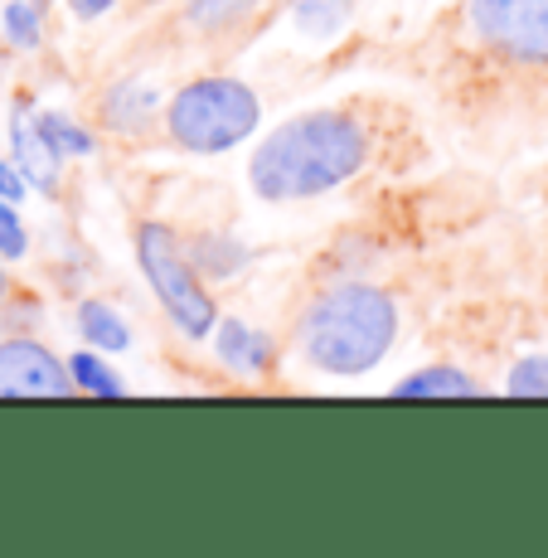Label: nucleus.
Returning <instances> with one entry per match:
<instances>
[{
  "mask_svg": "<svg viewBox=\"0 0 548 558\" xmlns=\"http://www.w3.org/2000/svg\"><path fill=\"white\" fill-rule=\"evenodd\" d=\"M399 340V306L383 287L369 282H340L326 296L306 306L296 326V350L310 369L354 379L369 374L374 364L393 350Z\"/></svg>",
  "mask_w": 548,
  "mask_h": 558,
  "instance_id": "obj_2",
  "label": "nucleus"
},
{
  "mask_svg": "<svg viewBox=\"0 0 548 558\" xmlns=\"http://www.w3.org/2000/svg\"><path fill=\"white\" fill-rule=\"evenodd\" d=\"M117 0H69V15L73 20H98V15H107Z\"/></svg>",
  "mask_w": 548,
  "mask_h": 558,
  "instance_id": "obj_21",
  "label": "nucleus"
},
{
  "mask_svg": "<svg viewBox=\"0 0 548 558\" xmlns=\"http://www.w3.org/2000/svg\"><path fill=\"white\" fill-rule=\"evenodd\" d=\"M136 257H142V272L156 292V302L166 306V316L185 330L190 340L214 336L219 326V311H214V296L204 292L199 282V267L180 253L175 233L166 223H142L136 229Z\"/></svg>",
  "mask_w": 548,
  "mask_h": 558,
  "instance_id": "obj_4",
  "label": "nucleus"
},
{
  "mask_svg": "<svg viewBox=\"0 0 548 558\" xmlns=\"http://www.w3.org/2000/svg\"><path fill=\"white\" fill-rule=\"evenodd\" d=\"M514 399H548V360H520L514 374L504 379Z\"/></svg>",
  "mask_w": 548,
  "mask_h": 558,
  "instance_id": "obj_18",
  "label": "nucleus"
},
{
  "mask_svg": "<svg viewBox=\"0 0 548 558\" xmlns=\"http://www.w3.org/2000/svg\"><path fill=\"white\" fill-rule=\"evenodd\" d=\"M78 330H83V340H88L93 350H126L132 345V330H126V320L117 316L107 302H83L78 306Z\"/></svg>",
  "mask_w": 548,
  "mask_h": 558,
  "instance_id": "obj_12",
  "label": "nucleus"
},
{
  "mask_svg": "<svg viewBox=\"0 0 548 558\" xmlns=\"http://www.w3.org/2000/svg\"><path fill=\"white\" fill-rule=\"evenodd\" d=\"M10 160L25 170L29 190H39V195H59L63 151L49 142V132L39 126V112H29L25 102L10 112Z\"/></svg>",
  "mask_w": 548,
  "mask_h": 558,
  "instance_id": "obj_7",
  "label": "nucleus"
},
{
  "mask_svg": "<svg viewBox=\"0 0 548 558\" xmlns=\"http://www.w3.org/2000/svg\"><path fill=\"white\" fill-rule=\"evenodd\" d=\"M248 10H253V0H190L185 25L195 35H214V29H229L233 20H243Z\"/></svg>",
  "mask_w": 548,
  "mask_h": 558,
  "instance_id": "obj_14",
  "label": "nucleus"
},
{
  "mask_svg": "<svg viewBox=\"0 0 548 558\" xmlns=\"http://www.w3.org/2000/svg\"><path fill=\"white\" fill-rule=\"evenodd\" d=\"M73 374L39 340H5L0 345V399H69Z\"/></svg>",
  "mask_w": 548,
  "mask_h": 558,
  "instance_id": "obj_6",
  "label": "nucleus"
},
{
  "mask_svg": "<svg viewBox=\"0 0 548 558\" xmlns=\"http://www.w3.org/2000/svg\"><path fill=\"white\" fill-rule=\"evenodd\" d=\"M466 20L480 45L548 69V0H466Z\"/></svg>",
  "mask_w": 548,
  "mask_h": 558,
  "instance_id": "obj_5",
  "label": "nucleus"
},
{
  "mask_svg": "<svg viewBox=\"0 0 548 558\" xmlns=\"http://www.w3.org/2000/svg\"><path fill=\"white\" fill-rule=\"evenodd\" d=\"M156 112H160V83L156 78H122V83H112L102 98V122L122 136L150 132Z\"/></svg>",
  "mask_w": 548,
  "mask_h": 558,
  "instance_id": "obj_8",
  "label": "nucleus"
},
{
  "mask_svg": "<svg viewBox=\"0 0 548 558\" xmlns=\"http://www.w3.org/2000/svg\"><path fill=\"white\" fill-rule=\"evenodd\" d=\"M393 393H403V399H466V393H486V389L456 364H433L423 374H407Z\"/></svg>",
  "mask_w": 548,
  "mask_h": 558,
  "instance_id": "obj_10",
  "label": "nucleus"
},
{
  "mask_svg": "<svg viewBox=\"0 0 548 558\" xmlns=\"http://www.w3.org/2000/svg\"><path fill=\"white\" fill-rule=\"evenodd\" d=\"M248 257L253 253L243 248L239 239H229V233H199V239L190 243V263L199 267V277H233Z\"/></svg>",
  "mask_w": 548,
  "mask_h": 558,
  "instance_id": "obj_11",
  "label": "nucleus"
},
{
  "mask_svg": "<svg viewBox=\"0 0 548 558\" xmlns=\"http://www.w3.org/2000/svg\"><path fill=\"white\" fill-rule=\"evenodd\" d=\"M272 340L263 336L257 326H248V320H223L219 326V360L233 364V369L243 374H263L267 364H272Z\"/></svg>",
  "mask_w": 548,
  "mask_h": 558,
  "instance_id": "obj_9",
  "label": "nucleus"
},
{
  "mask_svg": "<svg viewBox=\"0 0 548 558\" xmlns=\"http://www.w3.org/2000/svg\"><path fill=\"white\" fill-rule=\"evenodd\" d=\"M69 374H73V389H78V393H98V399H117V393L126 389L122 374L107 369L102 355H93V350H78V355L69 360Z\"/></svg>",
  "mask_w": 548,
  "mask_h": 558,
  "instance_id": "obj_13",
  "label": "nucleus"
},
{
  "mask_svg": "<svg viewBox=\"0 0 548 558\" xmlns=\"http://www.w3.org/2000/svg\"><path fill=\"white\" fill-rule=\"evenodd\" d=\"M0 25H5V39L15 49H39V39H45V25H39V10L25 5V0H10L5 15H0Z\"/></svg>",
  "mask_w": 548,
  "mask_h": 558,
  "instance_id": "obj_16",
  "label": "nucleus"
},
{
  "mask_svg": "<svg viewBox=\"0 0 548 558\" xmlns=\"http://www.w3.org/2000/svg\"><path fill=\"white\" fill-rule=\"evenodd\" d=\"M5 292H10V282H5V267H0V302H5Z\"/></svg>",
  "mask_w": 548,
  "mask_h": 558,
  "instance_id": "obj_22",
  "label": "nucleus"
},
{
  "mask_svg": "<svg viewBox=\"0 0 548 558\" xmlns=\"http://www.w3.org/2000/svg\"><path fill=\"white\" fill-rule=\"evenodd\" d=\"M0 195H5L10 204H20L29 195V180H25V170H20L15 160H0Z\"/></svg>",
  "mask_w": 548,
  "mask_h": 558,
  "instance_id": "obj_20",
  "label": "nucleus"
},
{
  "mask_svg": "<svg viewBox=\"0 0 548 558\" xmlns=\"http://www.w3.org/2000/svg\"><path fill=\"white\" fill-rule=\"evenodd\" d=\"M350 15V0H296L292 5V20L301 35H336Z\"/></svg>",
  "mask_w": 548,
  "mask_h": 558,
  "instance_id": "obj_15",
  "label": "nucleus"
},
{
  "mask_svg": "<svg viewBox=\"0 0 548 558\" xmlns=\"http://www.w3.org/2000/svg\"><path fill=\"white\" fill-rule=\"evenodd\" d=\"M369 160V136L350 112L320 107L282 122L257 142L248 160V185L267 204H301L350 185Z\"/></svg>",
  "mask_w": 548,
  "mask_h": 558,
  "instance_id": "obj_1",
  "label": "nucleus"
},
{
  "mask_svg": "<svg viewBox=\"0 0 548 558\" xmlns=\"http://www.w3.org/2000/svg\"><path fill=\"white\" fill-rule=\"evenodd\" d=\"M39 126H45L49 142L59 146L63 156H93V136L83 132L73 117H63V112H39Z\"/></svg>",
  "mask_w": 548,
  "mask_h": 558,
  "instance_id": "obj_17",
  "label": "nucleus"
},
{
  "mask_svg": "<svg viewBox=\"0 0 548 558\" xmlns=\"http://www.w3.org/2000/svg\"><path fill=\"white\" fill-rule=\"evenodd\" d=\"M263 122L257 93L239 78H195L166 102V132L195 156H219L248 142Z\"/></svg>",
  "mask_w": 548,
  "mask_h": 558,
  "instance_id": "obj_3",
  "label": "nucleus"
},
{
  "mask_svg": "<svg viewBox=\"0 0 548 558\" xmlns=\"http://www.w3.org/2000/svg\"><path fill=\"white\" fill-rule=\"evenodd\" d=\"M29 253V233L25 223H20L15 204H10L5 195H0V257H10V263H20V257Z\"/></svg>",
  "mask_w": 548,
  "mask_h": 558,
  "instance_id": "obj_19",
  "label": "nucleus"
}]
</instances>
